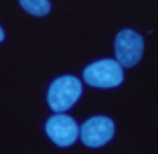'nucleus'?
Here are the masks:
<instances>
[{
	"mask_svg": "<svg viewBox=\"0 0 158 154\" xmlns=\"http://www.w3.org/2000/svg\"><path fill=\"white\" fill-rule=\"evenodd\" d=\"M142 53H144V41L138 33L130 31V28H124L120 31L116 37V61L118 65L124 69V67H134L140 59H142Z\"/></svg>",
	"mask_w": 158,
	"mask_h": 154,
	"instance_id": "3",
	"label": "nucleus"
},
{
	"mask_svg": "<svg viewBox=\"0 0 158 154\" xmlns=\"http://www.w3.org/2000/svg\"><path fill=\"white\" fill-rule=\"evenodd\" d=\"M83 79L93 87H118L124 81V69L114 59L95 61L83 71Z\"/></svg>",
	"mask_w": 158,
	"mask_h": 154,
	"instance_id": "2",
	"label": "nucleus"
},
{
	"mask_svg": "<svg viewBox=\"0 0 158 154\" xmlns=\"http://www.w3.org/2000/svg\"><path fill=\"white\" fill-rule=\"evenodd\" d=\"M4 41V31H2V28H0V43Z\"/></svg>",
	"mask_w": 158,
	"mask_h": 154,
	"instance_id": "7",
	"label": "nucleus"
},
{
	"mask_svg": "<svg viewBox=\"0 0 158 154\" xmlns=\"http://www.w3.org/2000/svg\"><path fill=\"white\" fill-rule=\"evenodd\" d=\"M20 6L27 12L35 14V16H45V14L51 12V2L49 0H23Z\"/></svg>",
	"mask_w": 158,
	"mask_h": 154,
	"instance_id": "6",
	"label": "nucleus"
},
{
	"mask_svg": "<svg viewBox=\"0 0 158 154\" xmlns=\"http://www.w3.org/2000/svg\"><path fill=\"white\" fill-rule=\"evenodd\" d=\"M79 136L81 142L89 148H99L106 142L112 140L114 136V122L106 116H95L89 118L83 126L79 128Z\"/></svg>",
	"mask_w": 158,
	"mask_h": 154,
	"instance_id": "4",
	"label": "nucleus"
},
{
	"mask_svg": "<svg viewBox=\"0 0 158 154\" xmlns=\"http://www.w3.org/2000/svg\"><path fill=\"white\" fill-rule=\"evenodd\" d=\"M79 95H81V81L73 75H63L51 83L49 94H47V102H49L51 110L65 112L79 99Z\"/></svg>",
	"mask_w": 158,
	"mask_h": 154,
	"instance_id": "1",
	"label": "nucleus"
},
{
	"mask_svg": "<svg viewBox=\"0 0 158 154\" xmlns=\"http://www.w3.org/2000/svg\"><path fill=\"white\" fill-rule=\"evenodd\" d=\"M45 130L49 134L53 142L57 146H71L79 136V126L77 122L73 120L71 116H65V114H55L47 120L45 124Z\"/></svg>",
	"mask_w": 158,
	"mask_h": 154,
	"instance_id": "5",
	"label": "nucleus"
}]
</instances>
